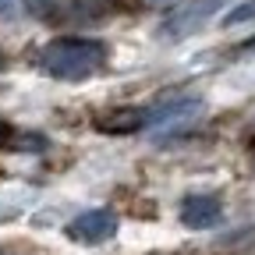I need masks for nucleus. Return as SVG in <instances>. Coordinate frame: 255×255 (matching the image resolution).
<instances>
[{
    "label": "nucleus",
    "mask_w": 255,
    "mask_h": 255,
    "mask_svg": "<svg viewBox=\"0 0 255 255\" xmlns=\"http://www.w3.org/2000/svg\"><path fill=\"white\" fill-rule=\"evenodd\" d=\"M103 60H107V46L100 39H53L39 53V68L53 78L78 82L96 75L103 68Z\"/></svg>",
    "instance_id": "nucleus-1"
},
{
    "label": "nucleus",
    "mask_w": 255,
    "mask_h": 255,
    "mask_svg": "<svg viewBox=\"0 0 255 255\" xmlns=\"http://www.w3.org/2000/svg\"><path fill=\"white\" fill-rule=\"evenodd\" d=\"M227 4L231 0H188V4H181L177 11H170L163 21H159V36L184 39V36H191V32H199L206 21H213Z\"/></svg>",
    "instance_id": "nucleus-2"
},
{
    "label": "nucleus",
    "mask_w": 255,
    "mask_h": 255,
    "mask_svg": "<svg viewBox=\"0 0 255 255\" xmlns=\"http://www.w3.org/2000/svg\"><path fill=\"white\" fill-rule=\"evenodd\" d=\"M117 234V213L110 209H89L68 223V238L78 245H103Z\"/></svg>",
    "instance_id": "nucleus-3"
},
{
    "label": "nucleus",
    "mask_w": 255,
    "mask_h": 255,
    "mask_svg": "<svg viewBox=\"0 0 255 255\" xmlns=\"http://www.w3.org/2000/svg\"><path fill=\"white\" fill-rule=\"evenodd\" d=\"M199 114H202V100H174V103L159 107V110H145L142 128H149V131H163V128H181V124H188L191 117H199Z\"/></svg>",
    "instance_id": "nucleus-4"
},
{
    "label": "nucleus",
    "mask_w": 255,
    "mask_h": 255,
    "mask_svg": "<svg viewBox=\"0 0 255 255\" xmlns=\"http://www.w3.org/2000/svg\"><path fill=\"white\" fill-rule=\"evenodd\" d=\"M223 206H220V195H213V191H206V195H188L181 202V223L191 231H206L213 227V223L220 220Z\"/></svg>",
    "instance_id": "nucleus-5"
},
{
    "label": "nucleus",
    "mask_w": 255,
    "mask_h": 255,
    "mask_svg": "<svg viewBox=\"0 0 255 255\" xmlns=\"http://www.w3.org/2000/svg\"><path fill=\"white\" fill-rule=\"evenodd\" d=\"M252 18H255V0H248V4L234 7V11L227 14V25H241V21H252Z\"/></svg>",
    "instance_id": "nucleus-6"
},
{
    "label": "nucleus",
    "mask_w": 255,
    "mask_h": 255,
    "mask_svg": "<svg viewBox=\"0 0 255 255\" xmlns=\"http://www.w3.org/2000/svg\"><path fill=\"white\" fill-rule=\"evenodd\" d=\"M18 7V0H0V18H11Z\"/></svg>",
    "instance_id": "nucleus-7"
}]
</instances>
